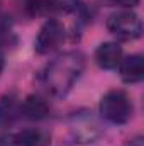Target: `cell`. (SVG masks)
I'll return each instance as SVG.
<instances>
[{
	"mask_svg": "<svg viewBox=\"0 0 144 146\" xmlns=\"http://www.w3.org/2000/svg\"><path fill=\"white\" fill-rule=\"evenodd\" d=\"M85 66H87V58L81 51L70 49L59 53L42 70L41 75L42 85L46 87L49 95L58 99L66 97L75 87V83L80 80V76L83 75Z\"/></svg>",
	"mask_w": 144,
	"mask_h": 146,
	"instance_id": "cell-1",
	"label": "cell"
},
{
	"mask_svg": "<svg viewBox=\"0 0 144 146\" xmlns=\"http://www.w3.org/2000/svg\"><path fill=\"white\" fill-rule=\"evenodd\" d=\"M134 104L127 92L120 88H112L105 92L98 104V115L102 121L114 126H124L132 119Z\"/></svg>",
	"mask_w": 144,
	"mask_h": 146,
	"instance_id": "cell-2",
	"label": "cell"
},
{
	"mask_svg": "<svg viewBox=\"0 0 144 146\" xmlns=\"http://www.w3.org/2000/svg\"><path fill=\"white\" fill-rule=\"evenodd\" d=\"M68 131L73 143L92 145L104 136L105 129L100 115H95L92 110H78L68 117Z\"/></svg>",
	"mask_w": 144,
	"mask_h": 146,
	"instance_id": "cell-3",
	"label": "cell"
},
{
	"mask_svg": "<svg viewBox=\"0 0 144 146\" xmlns=\"http://www.w3.org/2000/svg\"><path fill=\"white\" fill-rule=\"evenodd\" d=\"M107 31L119 41H136L143 36V21L134 10L120 9L107 17Z\"/></svg>",
	"mask_w": 144,
	"mask_h": 146,
	"instance_id": "cell-4",
	"label": "cell"
},
{
	"mask_svg": "<svg viewBox=\"0 0 144 146\" xmlns=\"http://www.w3.org/2000/svg\"><path fill=\"white\" fill-rule=\"evenodd\" d=\"M65 39H66V29L63 22L51 17L41 26L37 33L36 39H34V51L41 56L49 54L54 49H58L65 42Z\"/></svg>",
	"mask_w": 144,
	"mask_h": 146,
	"instance_id": "cell-5",
	"label": "cell"
},
{
	"mask_svg": "<svg viewBox=\"0 0 144 146\" xmlns=\"http://www.w3.org/2000/svg\"><path fill=\"white\" fill-rule=\"evenodd\" d=\"M122 58H124V49L117 41L100 42L93 53V60H95L97 66L102 70H107V72L117 70Z\"/></svg>",
	"mask_w": 144,
	"mask_h": 146,
	"instance_id": "cell-6",
	"label": "cell"
},
{
	"mask_svg": "<svg viewBox=\"0 0 144 146\" xmlns=\"http://www.w3.org/2000/svg\"><path fill=\"white\" fill-rule=\"evenodd\" d=\"M51 143V134L37 129V127H29L17 131L5 138L3 146H48Z\"/></svg>",
	"mask_w": 144,
	"mask_h": 146,
	"instance_id": "cell-7",
	"label": "cell"
},
{
	"mask_svg": "<svg viewBox=\"0 0 144 146\" xmlns=\"http://www.w3.org/2000/svg\"><path fill=\"white\" fill-rule=\"evenodd\" d=\"M120 80L127 85H136L143 82L144 78V56L141 53H134L129 56H124L119 65Z\"/></svg>",
	"mask_w": 144,
	"mask_h": 146,
	"instance_id": "cell-8",
	"label": "cell"
},
{
	"mask_svg": "<svg viewBox=\"0 0 144 146\" xmlns=\"http://www.w3.org/2000/svg\"><path fill=\"white\" fill-rule=\"evenodd\" d=\"M49 110L48 100L37 94H31L20 100V117L27 121H42L49 115Z\"/></svg>",
	"mask_w": 144,
	"mask_h": 146,
	"instance_id": "cell-9",
	"label": "cell"
},
{
	"mask_svg": "<svg viewBox=\"0 0 144 146\" xmlns=\"http://www.w3.org/2000/svg\"><path fill=\"white\" fill-rule=\"evenodd\" d=\"M20 117V99L14 92H7L0 97V127L12 126Z\"/></svg>",
	"mask_w": 144,
	"mask_h": 146,
	"instance_id": "cell-10",
	"label": "cell"
},
{
	"mask_svg": "<svg viewBox=\"0 0 144 146\" xmlns=\"http://www.w3.org/2000/svg\"><path fill=\"white\" fill-rule=\"evenodd\" d=\"M104 2L110 7H119V9H127V10L136 9L141 3V0H104Z\"/></svg>",
	"mask_w": 144,
	"mask_h": 146,
	"instance_id": "cell-11",
	"label": "cell"
},
{
	"mask_svg": "<svg viewBox=\"0 0 144 146\" xmlns=\"http://www.w3.org/2000/svg\"><path fill=\"white\" fill-rule=\"evenodd\" d=\"M126 146H144V139H143V136H136V138H132L129 143Z\"/></svg>",
	"mask_w": 144,
	"mask_h": 146,
	"instance_id": "cell-12",
	"label": "cell"
},
{
	"mask_svg": "<svg viewBox=\"0 0 144 146\" xmlns=\"http://www.w3.org/2000/svg\"><path fill=\"white\" fill-rule=\"evenodd\" d=\"M3 68H5V56H3V53L0 51V75L3 72Z\"/></svg>",
	"mask_w": 144,
	"mask_h": 146,
	"instance_id": "cell-13",
	"label": "cell"
},
{
	"mask_svg": "<svg viewBox=\"0 0 144 146\" xmlns=\"http://www.w3.org/2000/svg\"><path fill=\"white\" fill-rule=\"evenodd\" d=\"M0 2H2V0H0Z\"/></svg>",
	"mask_w": 144,
	"mask_h": 146,
	"instance_id": "cell-14",
	"label": "cell"
}]
</instances>
